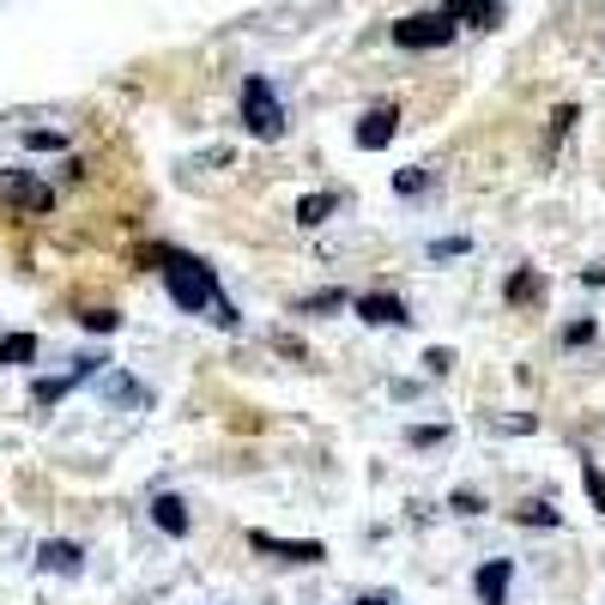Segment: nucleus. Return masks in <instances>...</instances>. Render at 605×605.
Listing matches in <instances>:
<instances>
[{
	"label": "nucleus",
	"mask_w": 605,
	"mask_h": 605,
	"mask_svg": "<svg viewBox=\"0 0 605 605\" xmlns=\"http://www.w3.org/2000/svg\"><path fill=\"white\" fill-rule=\"evenodd\" d=\"M0 200H7V206H19V212H49L55 206V188L37 182L31 170H0Z\"/></svg>",
	"instance_id": "nucleus-4"
},
{
	"label": "nucleus",
	"mask_w": 605,
	"mask_h": 605,
	"mask_svg": "<svg viewBox=\"0 0 605 605\" xmlns=\"http://www.w3.org/2000/svg\"><path fill=\"white\" fill-rule=\"evenodd\" d=\"M454 254H466V237H442V242H430V261H454Z\"/></svg>",
	"instance_id": "nucleus-23"
},
{
	"label": "nucleus",
	"mask_w": 605,
	"mask_h": 605,
	"mask_svg": "<svg viewBox=\"0 0 605 605\" xmlns=\"http://www.w3.org/2000/svg\"><path fill=\"white\" fill-rule=\"evenodd\" d=\"M394 133H400V109H394V104L364 109V121H357V145H364V152H382Z\"/></svg>",
	"instance_id": "nucleus-7"
},
{
	"label": "nucleus",
	"mask_w": 605,
	"mask_h": 605,
	"mask_svg": "<svg viewBox=\"0 0 605 605\" xmlns=\"http://www.w3.org/2000/svg\"><path fill=\"white\" fill-rule=\"evenodd\" d=\"M454 25H497L502 19V0H461V7H448Z\"/></svg>",
	"instance_id": "nucleus-13"
},
{
	"label": "nucleus",
	"mask_w": 605,
	"mask_h": 605,
	"mask_svg": "<svg viewBox=\"0 0 605 605\" xmlns=\"http://www.w3.org/2000/svg\"><path fill=\"white\" fill-rule=\"evenodd\" d=\"M454 13H412L394 25V43L400 49H442V43H454Z\"/></svg>",
	"instance_id": "nucleus-3"
},
{
	"label": "nucleus",
	"mask_w": 605,
	"mask_h": 605,
	"mask_svg": "<svg viewBox=\"0 0 605 605\" xmlns=\"http://www.w3.org/2000/svg\"><path fill=\"white\" fill-rule=\"evenodd\" d=\"M502 297H509V302H526V309H533V302H545V278L533 273V266H521V273L502 285Z\"/></svg>",
	"instance_id": "nucleus-11"
},
{
	"label": "nucleus",
	"mask_w": 605,
	"mask_h": 605,
	"mask_svg": "<svg viewBox=\"0 0 605 605\" xmlns=\"http://www.w3.org/2000/svg\"><path fill=\"white\" fill-rule=\"evenodd\" d=\"M333 206H340L333 194H302V200H297V224H309V230H316V224L333 218Z\"/></svg>",
	"instance_id": "nucleus-14"
},
{
	"label": "nucleus",
	"mask_w": 605,
	"mask_h": 605,
	"mask_svg": "<svg viewBox=\"0 0 605 605\" xmlns=\"http://www.w3.org/2000/svg\"><path fill=\"white\" fill-rule=\"evenodd\" d=\"M581 285H605V261H600V266H588V273H581Z\"/></svg>",
	"instance_id": "nucleus-29"
},
{
	"label": "nucleus",
	"mask_w": 605,
	"mask_h": 605,
	"mask_svg": "<svg viewBox=\"0 0 605 605\" xmlns=\"http://www.w3.org/2000/svg\"><path fill=\"white\" fill-rule=\"evenodd\" d=\"M104 394L116 400V406H140V400H145V388L133 382V376H109V382H104Z\"/></svg>",
	"instance_id": "nucleus-16"
},
{
	"label": "nucleus",
	"mask_w": 605,
	"mask_h": 605,
	"mask_svg": "<svg viewBox=\"0 0 605 605\" xmlns=\"http://www.w3.org/2000/svg\"><path fill=\"white\" fill-rule=\"evenodd\" d=\"M37 569H49V576H80L85 551L73 539H49V545H37Z\"/></svg>",
	"instance_id": "nucleus-9"
},
{
	"label": "nucleus",
	"mask_w": 605,
	"mask_h": 605,
	"mask_svg": "<svg viewBox=\"0 0 605 605\" xmlns=\"http://www.w3.org/2000/svg\"><path fill=\"white\" fill-rule=\"evenodd\" d=\"M80 321H85L92 333H116V328H121V316H116V309H85Z\"/></svg>",
	"instance_id": "nucleus-20"
},
{
	"label": "nucleus",
	"mask_w": 605,
	"mask_h": 605,
	"mask_svg": "<svg viewBox=\"0 0 605 605\" xmlns=\"http://www.w3.org/2000/svg\"><path fill=\"white\" fill-rule=\"evenodd\" d=\"M145 266H164V285H170V302L182 316H206L212 302H218V273H212L200 254L188 249H164V242H145L140 249Z\"/></svg>",
	"instance_id": "nucleus-1"
},
{
	"label": "nucleus",
	"mask_w": 605,
	"mask_h": 605,
	"mask_svg": "<svg viewBox=\"0 0 605 605\" xmlns=\"http://www.w3.org/2000/svg\"><path fill=\"white\" fill-rule=\"evenodd\" d=\"M0 364H7V369L37 364V333H7V340H0Z\"/></svg>",
	"instance_id": "nucleus-12"
},
{
	"label": "nucleus",
	"mask_w": 605,
	"mask_h": 605,
	"mask_svg": "<svg viewBox=\"0 0 605 605\" xmlns=\"http://www.w3.org/2000/svg\"><path fill=\"white\" fill-rule=\"evenodd\" d=\"M352 309H357V321H369V328H406V302L394 297V290H376V297H352Z\"/></svg>",
	"instance_id": "nucleus-6"
},
{
	"label": "nucleus",
	"mask_w": 605,
	"mask_h": 605,
	"mask_svg": "<svg viewBox=\"0 0 605 605\" xmlns=\"http://www.w3.org/2000/svg\"><path fill=\"white\" fill-rule=\"evenodd\" d=\"M67 388H80V376H55V382H37L31 394H37V406H55V400H61Z\"/></svg>",
	"instance_id": "nucleus-17"
},
{
	"label": "nucleus",
	"mask_w": 605,
	"mask_h": 605,
	"mask_svg": "<svg viewBox=\"0 0 605 605\" xmlns=\"http://www.w3.org/2000/svg\"><path fill=\"white\" fill-rule=\"evenodd\" d=\"M581 116V109L576 104H564V109H551V133H557V140H564V133H569V121H576Z\"/></svg>",
	"instance_id": "nucleus-26"
},
{
	"label": "nucleus",
	"mask_w": 605,
	"mask_h": 605,
	"mask_svg": "<svg viewBox=\"0 0 605 605\" xmlns=\"http://www.w3.org/2000/svg\"><path fill=\"white\" fill-rule=\"evenodd\" d=\"M249 551H261V557H285V564H321V557H328L316 539H273V533H261V526L249 533Z\"/></svg>",
	"instance_id": "nucleus-5"
},
{
	"label": "nucleus",
	"mask_w": 605,
	"mask_h": 605,
	"mask_svg": "<svg viewBox=\"0 0 605 605\" xmlns=\"http://www.w3.org/2000/svg\"><path fill=\"white\" fill-rule=\"evenodd\" d=\"M152 521H158L164 533H176V539H182V533H188V502L164 490V497H152Z\"/></svg>",
	"instance_id": "nucleus-10"
},
{
	"label": "nucleus",
	"mask_w": 605,
	"mask_h": 605,
	"mask_svg": "<svg viewBox=\"0 0 605 605\" xmlns=\"http://www.w3.org/2000/svg\"><path fill=\"white\" fill-rule=\"evenodd\" d=\"M514 521H521V526H539V533H551V526H564V514H557L551 502H521V509H514Z\"/></svg>",
	"instance_id": "nucleus-15"
},
{
	"label": "nucleus",
	"mask_w": 605,
	"mask_h": 605,
	"mask_svg": "<svg viewBox=\"0 0 605 605\" xmlns=\"http://www.w3.org/2000/svg\"><path fill=\"white\" fill-rule=\"evenodd\" d=\"M448 509H461V514H478V509H485V497H478V490H454V497H448Z\"/></svg>",
	"instance_id": "nucleus-25"
},
{
	"label": "nucleus",
	"mask_w": 605,
	"mask_h": 605,
	"mask_svg": "<svg viewBox=\"0 0 605 605\" xmlns=\"http://www.w3.org/2000/svg\"><path fill=\"white\" fill-rule=\"evenodd\" d=\"M509 581H514V557H490V564L473 576V588H478L485 605H509Z\"/></svg>",
	"instance_id": "nucleus-8"
},
{
	"label": "nucleus",
	"mask_w": 605,
	"mask_h": 605,
	"mask_svg": "<svg viewBox=\"0 0 605 605\" xmlns=\"http://www.w3.org/2000/svg\"><path fill=\"white\" fill-rule=\"evenodd\" d=\"M442 436H448V430H436V424H424V430L412 424V430H406V442H412V448H436Z\"/></svg>",
	"instance_id": "nucleus-24"
},
{
	"label": "nucleus",
	"mask_w": 605,
	"mask_h": 605,
	"mask_svg": "<svg viewBox=\"0 0 605 605\" xmlns=\"http://www.w3.org/2000/svg\"><path fill=\"white\" fill-rule=\"evenodd\" d=\"M593 340V321H569L564 328V345H588Z\"/></svg>",
	"instance_id": "nucleus-27"
},
{
	"label": "nucleus",
	"mask_w": 605,
	"mask_h": 605,
	"mask_svg": "<svg viewBox=\"0 0 605 605\" xmlns=\"http://www.w3.org/2000/svg\"><path fill=\"white\" fill-rule=\"evenodd\" d=\"M430 188V170H400L394 176V194H424Z\"/></svg>",
	"instance_id": "nucleus-21"
},
{
	"label": "nucleus",
	"mask_w": 605,
	"mask_h": 605,
	"mask_svg": "<svg viewBox=\"0 0 605 605\" xmlns=\"http://www.w3.org/2000/svg\"><path fill=\"white\" fill-rule=\"evenodd\" d=\"M357 605H388V593H376V600H357Z\"/></svg>",
	"instance_id": "nucleus-30"
},
{
	"label": "nucleus",
	"mask_w": 605,
	"mask_h": 605,
	"mask_svg": "<svg viewBox=\"0 0 605 605\" xmlns=\"http://www.w3.org/2000/svg\"><path fill=\"white\" fill-rule=\"evenodd\" d=\"M212 321H218V328H224V333H237V328H242V316H237V302H224V297H218V302H212Z\"/></svg>",
	"instance_id": "nucleus-22"
},
{
	"label": "nucleus",
	"mask_w": 605,
	"mask_h": 605,
	"mask_svg": "<svg viewBox=\"0 0 605 605\" xmlns=\"http://www.w3.org/2000/svg\"><path fill=\"white\" fill-rule=\"evenodd\" d=\"M345 302V290H321V297H309V302H297L302 316H328V309H340Z\"/></svg>",
	"instance_id": "nucleus-19"
},
{
	"label": "nucleus",
	"mask_w": 605,
	"mask_h": 605,
	"mask_svg": "<svg viewBox=\"0 0 605 605\" xmlns=\"http://www.w3.org/2000/svg\"><path fill=\"white\" fill-rule=\"evenodd\" d=\"M242 121H249L254 140H278V133H285V104L273 97V85H266V80L242 85Z\"/></svg>",
	"instance_id": "nucleus-2"
},
{
	"label": "nucleus",
	"mask_w": 605,
	"mask_h": 605,
	"mask_svg": "<svg viewBox=\"0 0 605 605\" xmlns=\"http://www.w3.org/2000/svg\"><path fill=\"white\" fill-rule=\"evenodd\" d=\"M424 364H430L436 376H448V369H454V352H430V357H424Z\"/></svg>",
	"instance_id": "nucleus-28"
},
{
	"label": "nucleus",
	"mask_w": 605,
	"mask_h": 605,
	"mask_svg": "<svg viewBox=\"0 0 605 605\" xmlns=\"http://www.w3.org/2000/svg\"><path fill=\"white\" fill-rule=\"evenodd\" d=\"M581 485H588V502H593V509H600L605 514V473H600V466H581Z\"/></svg>",
	"instance_id": "nucleus-18"
}]
</instances>
